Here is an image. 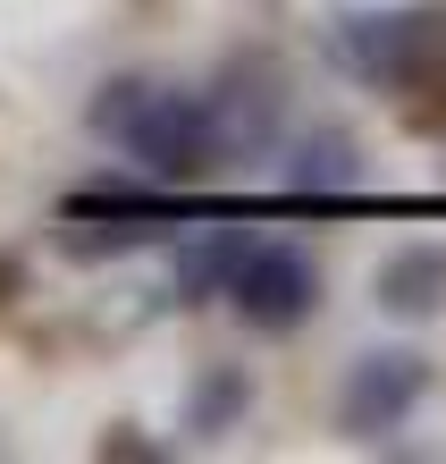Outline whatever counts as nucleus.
<instances>
[{
  "label": "nucleus",
  "mask_w": 446,
  "mask_h": 464,
  "mask_svg": "<svg viewBox=\"0 0 446 464\" xmlns=\"http://www.w3.org/2000/svg\"><path fill=\"white\" fill-rule=\"evenodd\" d=\"M379 304L422 321L446 304V245H396V254L379 262Z\"/></svg>",
  "instance_id": "nucleus-5"
},
{
  "label": "nucleus",
  "mask_w": 446,
  "mask_h": 464,
  "mask_svg": "<svg viewBox=\"0 0 446 464\" xmlns=\"http://www.w3.org/2000/svg\"><path fill=\"white\" fill-rule=\"evenodd\" d=\"M93 127H101L144 178H160V186L203 178L211 160H219V144H228L219 111H211V102H194V93H177V85H109V93L93 102Z\"/></svg>",
  "instance_id": "nucleus-1"
},
{
  "label": "nucleus",
  "mask_w": 446,
  "mask_h": 464,
  "mask_svg": "<svg viewBox=\"0 0 446 464\" xmlns=\"http://www.w3.org/2000/svg\"><path fill=\"white\" fill-rule=\"evenodd\" d=\"M278 178H287V195H346V186H362V152L320 127V135H303V144L287 152Z\"/></svg>",
  "instance_id": "nucleus-6"
},
{
  "label": "nucleus",
  "mask_w": 446,
  "mask_h": 464,
  "mask_svg": "<svg viewBox=\"0 0 446 464\" xmlns=\"http://www.w3.org/2000/svg\"><path fill=\"white\" fill-rule=\"evenodd\" d=\"M422 389H430V372L413 354H362L354 380H346V422L354 430H396L422 405Z\"/></svg>",
  "instance_id": "nucleus-4"
},
{
  "label": "nucleus",
  "mask_w": 446,
  "mask_h": 464,
  "mask_svg": "<svg viewBox=\"0 0 446 464\" xmlns=\"http://www.w3.org/2000/svg\"><path fill=\"white\" fill-rule=\"evenodd\" d=\"M337 60L404 111V127L446 135V9H404V17H346Z\"/></svg>",
  "instance_id": "nucleus-2"
},
{
  "label": "nucleus",
  "mask_w": 446,
  "mask_h": 464,
  "mask_svg": "<svg viewBox=\"0 0 446 464\" xmlns=\"http://www.w3.org/2000/svg\"><path fill=\"white\" fill-rule=\"evenodd\" d=\"M244 245H253L244 228H219V237H194L185 254H177V287H185V295H228V270L244 262Z\"/></svg>",
  "instance_id": "nucleus-7"
},
{
  "label": "nucleus",
  "mask_w": 446,
  "mask_h": 464,
  "mask_svg": "<svg viewBox=\"0 0 446 464\" xmlns=\"http://www.w3.org/2000/svg\"><path fill=\"white\" fill-rule=\"evenodd\" d=\"M219 422H236L244 414V372H211V380H194V397H185V430H211Z\"/></svg>",
  "instance_id": "nucleus-8"
},
{
  "label": "nucleus",
  "mask_w": 446,
  "mask_h": 464,
  "mask_svg": "<svg viewBox=\"0 0 446 464\" xmlns=\"http://www.w3.org/2000/svg\"><path fill=\"white\" fill-rule=\"evenodd\" d=\"M228 304L253 321V330H303L320 304V270L303 245H244V262L228 270Z\"/></svg>",
  "instance_id": "nucleus-3"
}]
</instances>
